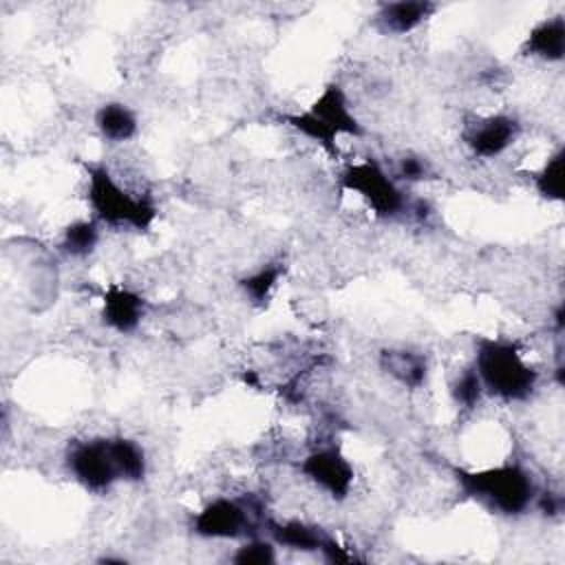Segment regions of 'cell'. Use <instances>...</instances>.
<instances>
[{"label":"cell","mask_w":565,"mask_h":565,"mask_svg":"<svg viewBox=\"0 0 565 565\" xmlns=\"http://www.w3.org/2000/svg\"><path fill=\"white\" fill-rule=\"evenodd\" d=\"M472 366L486 395L503 404L532 399L541 382V373L525 360L521 342L503 335H477Z\"/></svg>","instance_id":"6da1fadb"},{"label":"cell","mask_w":565,"mask_h":565,"mask_svg":"<svg viewBox=\"0 0 565 565\" xmlns=\"http://www.w3.org/2000/svg\"><path fill=\"white\" fill-rule=\"evenodd\" d=\"M450 472L463 499L477 501L501 516H523L539 494L532 472L519 461H503L477 470L452 466Z\"/></svg>","instance_id":"7a4b0ae2"},{"label":"cell","mask_w":565,"mask_h":565,"mask_svg":"<svg viewBox=\"0 0 565 565\" xmlns=\"http://www.w3.org/2000/svg\"><path fill=\"white\" fill-rule=\"evenodd\" d=\"M86 203L90 216L113 230L148 232L157 216L159 205L148 192H132L124 188L110 168L102 161H86Z\"/></svg>","instance_id":"3957f363"},{"label":"cell","mask_w":565,"mask_h":565,"mask_svg":"<svg viewBox=\"0 0 565 565\" xmlns=\"http://www.w3.org/2000/svg\"><path fill=\"white\" fill-rule=\"evenodd\" d=\"M338 185L340 190L360 196L373 216L382 221H393L406 214L411 203L399 181L373 157L349 161L338 174Z\"/></svg>","instance_id":"277c9868"},{"label":"cell","mask_w":565,"mask_h":565,"mask_svg":"<svg viewBox=\"0 0 565 565\" xmlns=\"http://www.w3.org/2000/svg\"><path fill=\"white\" fill-rule=\"evenodd\" d=\"M263 512L256 503L234 497H214L190 521V530L210 541H243L258 534L263 527Z\"/></svg>","instance_id":"5b68a950"},{"label":"cell","mask_w":565,"mask_h":565,"mask_svg":"<svg viewBox=\"0 0 565 565\" xmlns=\"http://www.w3.org/2000/svg\"><path fill=\"white\" fill-rule=\"evenodd\" d=\"M68 475L90 494H106L119 483L108 437L75 439L64 452Z\"/></svg>","instance_id":"8992f818"},{"label":"cell","mask_w":565,"mask_h":565,"mask_svg":"<svg viewBox=\"0 0 565 565\" xmlns=\"http://www.w3.org/2000/svg\"><path fill=\"white\" fill-rule=\"evenodd\" d=\"M298 472L333 501H344L355 483V468L338 446H318L298 461Z\"/></svg>","instance_id":"52a82bcc"},{"label":"cell","mask_w":565,"mask_h":565,"mask_svg":"<svg viewBox=\"0 0 565 565\" xmlns=\"http://www.w3.org/2000/svg\"><path fill=\"white\" fill-rule=\"evenodd\" d=\"M521 135V124L510 113L477 115L463 121L461 141L477 159L501 157Z\"/></svg>","instance_id":"ba28073f"},{"label":"cell","mask_w":565,"mask_h":565,"mask_svg":"<svg viewBox=\"0 0 565 565\" xmlns=\"http://www.w3.org/2000/svg\"><path fill=\"white\" fill-rule=\"evenodd\" d=\"M313 117H318L335 137L362 139L366 135L362 121L351 110L347 90L338 82H329L322 86L318 97L307 108Z\"/></svg>","instance_id":"9c48e42d"},{"label":"cell","mask_w":565,"mask_h":565,"mask_svg":"<svg viewBox=\"0 0 565 565\" xmlns=\"http://www.w3.org/2000/svg\"><path fill=\"white\" fill-rule=\"evenodd\" d=\"M146 313L148 300L139 291L119 282H113L104 289L99 318L110 331L119 335H130L139 329Z\"/></svg>","instance_id":"30bf717a"},{"label":"cell","mask_w":565,"mask_h":565,"mask_svg":"<svg viewBox=\"0 0 565 565\" xmlns=\"http://www.w3.org/2000/svg\"><path fill=\"white\" fill-rule=\"evenodd\" d=\"M377 366L408 391L422 388L428 377V358L422 351L406 347H384L377 353Z\"/></svg>","instance_id":"8fae6325"},{"label":"cell","mask_w":565,"mask_h":565,"mask_svg":"<svg viewBox=\"0 0 565 565\" xmlns=\"http://www.w3.org/2000/svg\"><path fill=\"white\" fill-rule=\"evenodd\" d=\"M435 11H437V4L428 0L384 2L377 7L373 15V24L377 31L386 35H406L417 26H422Z\"/></svg>","instance_id":"7c38bea8"},{"label":"cell","mask_w":565,"mask_h":565,"mask_svg":"<svg viewBox=\"0 0 565 565\" xmlns=\"http://www.w3.org/2000/svg\"><path fill=\"white\" fill-rule=\"evenodd\" d=\"M521 55L558 64L565 57V18L552 15L539 20L521 42Z\"/></svg>","instance_id":"4fadbf2b"},{"label":"cell","mask_w":565,"mask_h":565,"mask_svg":"<svg viewBox=\"0 0 565 565\" xmlns=\"http://www.w3.org/2000/svg\"><path fill=\"white\" fill-rule=\"evenodd\" d=\"M263 530L265 534L285 550H294V552H320L324 539L329 536L320 525L316 523H307L300 519H287V521H276V519H265L263 521Z\"/></svg>","instance_id":"5bb4252c"},{"label":"cell","mask_w":565,"mask_h":565,"mask_svg":"<svg viewBox=\"0 0 565 565\" xmlns=\"http://www.w3.org/2000/svg\"><path fill=\"white\" fill-rule=\"evenodd\" d=\"M95 128L102 139L110 143H126L137 137L139 119L137 113L124 102H104L95 110Z\"/></svg>","instance_id":"9a60e30c"},{"label":"cell","mask_w":565,"mask_h":565,"mask_svg":"<svg viewBox=\"0 0 565 565\" xmlns=\"http://www.w3.org/2000/svg\"><path fill=\"white\" fill-rule=\"evenodd\" d=\"M108 441H110L115 468L119 472V481L141 483L148 475V459H146L143 446L137 439L124 437V435L108 437Z\"/></svg>","instance_id":"2e32d148"},{"label":"cell","mask_w":565,"mask_h":565,"mask_svg":"<svg viewBox=\"0 0 565 565\" xmlns=\"http://www.w3.org/2000/svg\"><path fill=\"white\" fill-rule=\"evenodd\" d=\"M282 274H285V265L280 260H271V263H265V265L256 267L254 271L241 276L236 285L249 305L263 309L269 305L271 294H274L278 280L282 278Z\"/></svg>","instance_id":"e0dca14e"},{"label":"cell","mask_w":565,"mask_h":565,"mask_svg":"<svg viewBox=\"0 0 565 565\" xmlns=\"http://www.w3.org/2000/svg\"><path fill=\"white\" fill-rule=\"evenodd\" d=\"M99 227L102 225L93 216L71 221L60 234L57 249L68 258H88L99 245V236H102Z\"/></svg>","instance_id":"ac0fdd59"},{"label":"cell","mask_w":565,"mask_h":565,"mask_svg":"<svg viewBox=\"0 0 565 565\" xmlns=\"http://www.w3.org/2000/svg\"><path fill=\"white\" fill-rule=\"evenodd\" d=\"M563 166H565V148L558 146L545 161L539 170H534L530 174L532 179V188L534 192L543 199V201H550V203H561L563 201V192H565V185H563Z\"/></svg>","instance_id":"d6986e66"},{"label":"cell","mask_w":565,"mask_h":565,"mask_svg":"<svg viewBox=\"0 0 565 565\" xmlns=\"http://www.w3.org/2000/svg\"><path fill=\"white\" fill-rule=\"evenodd\" d=\"M280 121L285 126H289L291 130H296L298 135H302L305 139L313 141L316 146H320L329 157L340 159V143L335 137L318 117H313L309 110H300V113H287L280 115Z\"/></svg>","instance_id":"ffe728a7"},{"label":"cell","mask_w":565,"mask_h":565,"mask_svg":"<svg viewBox=\"0 0 565 565\" xmlns=\"http://www.w3.org/2000/svg\"><path fill=\"white\" fill-rule=\"evenodd\" d=\"M450 397L452 402L461 408V411H475L479 408V404L483 402L486 397V391H483V384L475 371L472 364L463 366L452 380H450Z\"/></svg>","instance_id":"44dd1931"},{"label":"cell","mask_w":565,"mask_h":565,"mask_svg":"<svg viewBox=\"0 0 565 565\" xmlns=\"http://www.w3.org/2000/svg\"><path fill=\"white\" fill-rule=\"evenodd\" d=\"M278 545L267 536H247L243 539V543L234 550V554L230 556L232 563L236 565H274L278 561V554H276Z\"/></svg>","instance_id":"7402d4cb"},{"label":"cell","mask_w":565,"mask_h":565,"mask_svg":"<svg viewBox=\"0 0 565 565\" xmlns=\"http://www.w3.org/2000/svg\"><path fill=\"white\" fill-rule=\"evenodd\" d=\"M430 174H433V170H430L428 159L422 154H415V152L399 157L397 168H395V179L402 183H419V181H426Z\"/></svg>","instance_id":"603a6c76"},{"label":"cell","mask_w":565,"mask_h":565,"mask_svg":"<svg viewBox=\"0 0 565 565\" xmlns=\"http://www.w3.org/2000/svg\"><path fill=\"white\" fill-rule=\"evenodd\" d=\"M320 556H322V561H327V563H353L355 561V556L349 552V547H344L335 536H327L324 539V543H322V547H320V552H318Z\"/></svg>","instance_id":"cb8c5ba5"},{"label":"cell","mask_w":565,"mask_h":565,"mask_svg":"<svg viewBox=\"0 0 565 565\" xmlns=\"http://www.w3.org/2000/svg\"><path fill=\"white\" fill-rule=\"evenodd\" d=\"M97 563H115V565H126L128 561L121 558V556H99Z\"/></svg>","instance_id":"d4e9b609"}]
</instances>
